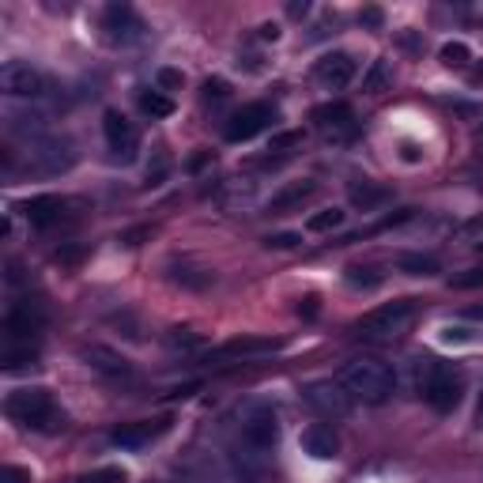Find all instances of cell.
<instances>
[{
    "instance_id": "obj_8",
    "label": "cell",
    "mask_w": 483,
    "mask_h": 483,
    "mask_svg": "<svg viewBox=\"0 0 483 483\" xmlns=\"http://www.w3.org/2000/svg\"><path fill=\"white\" fill-rule=\"evenodd\" d=\"M272 121H276L272 106H265V103H253V106H242V110H238L231 121H226L223 136L231 140V144H242V140H253L257 133H265Z\"/></svg>"
},
{
    "instance_id": "obj_13",
    "label": "cell",
    "mask_w": 483,
    "mask_h": 483,
    "mask_svg": "<svg viewBox=\"0 0 483 483\" xmlns=\"http://www.w3.org/2000/svg\"><path fill=\"white\" fill-rule=\"evenodd\" d=\"M84 363L91 370H98V374H106V377H129L133 374L129 359H125V355H117V351H110V347H103V344L84 347Z\"/></svg>"
},
{
    "instance_id": "obj_10",
    "label": "cell",
    "mask_w": 483,
    "mask_h": 483,
    "mask_svg": "<svg viewBox=\"0 0 483 483\" xmlns=\"http://www.w3.org/2000/svg\"><path fill=\"white\" fill-rule=\"evenodd\" d=\"M314 80L328 91H340L355 80V57L344 54V49H337V54H325L317 65H314Z\"/></svg>"
},
{
    "instance_id": "obj_1",
    "label": "cell",
    "mask_w": 483,
    "mask_h": 483,
    "mask_svg": "<svg viewBox=\"0 0 483 483\" xmlns=\"http://www.w3.org/2000/svg\"><path fill=\"white\" fill-rule=\"evenodd\" d=\"M340 389L351 397V400H363V404H386L397 389V377L386 363L377 359H351L340 367L337 374Z\"/></svg>"
},
{
    "instance_id": "obj_34",
    "label": "cell",
    "mask_w": 483,
    "mask_h": 483,
    "mask_svg": "<svg viewBox=\"0 0 483 483\" xmlns=\"http://www.w3.org/2000/svg\"><path fill=\"white\" fill-rule=\"evenodd\" d=\"M359 19L367 23V27H381V12H377V8H363Z\"/></svg>"
},
{
    "instance_id": "obj_14",
    "label": "cell",
    "mask_w": 483,
    "mask_h": 483,
    "mask_svg": "<svg viewBox=\"0 0 483 483\" xmlns=\"http://www.w3.org/2000/svg\"><path fill=\"white\" fill-rule=\"evenodd\" d=\"M106 31L114 42H133L144 27H140V19L133 15V8H125V5H110L106 8Z\"/></svg>"
},
{
    "instance_id": "obj_9",
    "label": "cell",
    "mask_w": 483,
    "mask_h": 483,
    "mask_svg": "<svg viewBox=\"0 0 483 483\" xmlns=\"http://www.w3.org/2000/svg\"><path fill=\"white\" fill-rule=\"evenodd\" d=\"M314 121H317V129L333 140V144H344V140H351L355 136V114H351V106H344V103H325V106H317L314 110Z\"/></svg>"
},
{
    "instance_id": "obj_22",
    "label": "cell",
    "mask_w": 483,
    "mask_h": 483,
    "mask_svg": "<svg viewBox=\"0 0 483 483\" xmlns=\"http://www.w3.org/2000/svg\"><path fill=\"white\" fill-rule=\"evenodd\" d=\"M400 268L412 272V276H435V272H438V261L427 257V253H404V257H400Z\"/></svg>"
},
{
    "instance_id": "obj_42",
    "label": "cell",
    "mask_w": 483,
    "mask_h": 483,
    "mask_svg": "<svg viewBox=\"0 0 483 483\" xmlns=\"http://www.w3.org/2000/svg\"><path fill=\"white\" fill-rule=\"evenodd\" d=\"M479 151H483V136H479Z\"/></svg>"
},
{
    "instance_id": "obj_7",
    "label": "cell",
    "mask_w": 483,
    "mask_h": 483,
    "mask_svg": "<svg viewBox=\"0 0 483 483\" xmlns=\"http://www.w3.org/2000/svg\"><path fill=\"white\" fill-rule=\"evenodd\" d=\"M423 400L442 416L453 412L457 400H461V377H457L453 370H446V367H435L427 377V386H423Z\"/></svg>"
},
{
    "instance_id": "obj_26",
    "label": "cell",
    "mask_w": 483,
    "mask_h": 483,
    "mask_svg": "<svg viewBox=\"0 0 483 483\" xmlns=\"http://www.w3.org/2000/svg\"><path fill=\"white\" fill-rule=\"evenodd\" d=\"M347 284L351 287H377L381 284V276H370V268H347Z\"/></svg>"
},
{
    "instance_id": "obj_4",
    "label": "cell",
    "mask_w": 483,
    "mask_h": 483,
    "mask_svg": "<svg viewBox=\"0 0 483 483\" xmlns=\"http://www.w3.org/2000/svg\"><path fill=\"white\" fill-rule=\"evenodd\" d=\"M412 314H416V302H412V298L386 302V307H377V310L363 314L359 321H355V328H359L363 337H370V340H377V337H393V333H400V328L412 321Z\"/></svg>"
},
{
    "instance_id": "obj_31",
    "label": "cell",
    "mask_w": 483,
    "mask_h": 483,
    "mask_svg": "<svg viewBox=\"0 0 483 483\" xmlns=\"http://www.w3.org/2000/svg\"><path fill=\"white\" fill-rule=\"evenodd\" d=\"M302 238L298 235H291V231H284V235H268V246L272 249H295Z\"/></svg>"
},
{
    "instance_id": "obj_32",
    "label": "cell",
    "mask_w": 483,
    "mask_h": 483,
    "mask_svg": "<svg viewBox=\"0 0 483 483\" xmlns=\"http://www.w3.org/2000/svg\"><path fill=\"white\" fill-rule=\"evenodd\" d=\"M295 144H298V133H284V136L272 140V151H284V147H295Z\"/></svg>"
},
{
    "instance_id": "obj_19",
    "label": "cell",
    "mask_w": 483,
    "mask_h": 483,
    "mask_svg": "<svg viewBox=\"0 0 483 483\" xmlns=\"http://www.w3.org/2000/svg\"><path fill=\"white\" fill-rule=\"evenodd\" d=\"M314 182L310 177H302V182H295V186H287V189H279L276 196H272V212H287V208H295V205H302L307 196H314Z\"/></svg>"
},
{
    "instance_id": "obj_29",
    "label": "cell",
    "mask_w": 483,
    "mask_h": 483,
    "mask_svg": "<svg viewBox=\"0 0 483 483\" xmlns=\"http://www.w3.org/2000/svg\"><path fill=\"white\" fill-rule=\"evenodd\" d=\"M182 80H186V75L177 72V68H159V87L174 91V87H182Z\"/></svg>"
},
{
    "instance_id": "obj_24",
    "label": "cell",
    "mask_w": 483,
    "mask_h": 483,
    "mask_svg": "<svg viewBox=\"0 0 483 483\" xmlns=\"http://www.w3.org/2000/svg\"><path fill=\"white\" fill-rule=\"evenodd\" d=\"M140 106H144V114H151V117H170V114H174V103H170L166 95H159V91L140 95Z\"/></svg>"
},
{
    "instance_id": "obj_2",
    "label": "cell",
    "mask_w": 483,
    "mask_h": 483,
    "mask_svg": "<svg viewBox=\"0 0 483 483\" xmlns=\"http://www.w3.org/2000/svg\"><path fill=\"white\" fill-rule=\"evenodd\" d=\"M5 416L23 423V427H35V430H61L65 427V412L57 408L54 397H49V389H42V386L8 393Z\"/></svg>"
},
{
    "instance_id": "obj_12",
    "label": "cell",
    "mask_w": 483,
    "mask_h": 483,
    "mask_svg": "<svg viewBox=\"0 0 483 483\" xmlns=\"http://www.w3.org/2000/svg\"><path fill=\"white\" fill-rule=\"evenodd\" d=\"M307 400L325 416H347V408H351V397L340 389V381L337 386L333 381H314V386L307 389Z\"/></svg>"
},
{
    "instance_id": "obj_21",
    "label": "cell",
    "mask_w": 483,
    "mask_h": 483,
    "mask_svg": "<svg viewBox=\"0 0 483 483\" xmlns=\"http://www.w3.org/2000/svg\"><path fill=\"white\" fill-rule=\"evenodd\" d=\"M337 226H344V212L340 208H321L307 219V231L314 235H325V231H337Z\"/></svg>"
},
{
    "instance_id": "obj_37",
    "label": "cell",
    "mask_w": 483,
    "mask_h": 483,
    "mask_svg": "<svg viewBox=\"0 0 483 483\" xmlns=\"http://www.w3.org/2000/svg\"><path fill=\"white\" fill-rule=\"evenodd\" d=\"M261 38H265V42H276V38H279V27H276V23H265V27H261Z\"/></svg>"
},
{
    "instance_id": "obj_28",
    "label": "cell",
    "mask_w": 483,
    "mask_h": 483,
    "mask_svg": "<svg viewBox=\"0 0 483 483\" xmlns=\"http://www.w3.org/2000/svg\"><path fill=\"white\" fill-rule=\"evenodd\" d=\"M226 95H231V87H226L223 80H208L205 84V103H223Z\"/></svg>"
},
{
    "instance_id": "obj_35",
    "label": "cell",
    "mask_w": 483,
    "mask_h": 483,
    "mask_svg": "<svg viewBox=\"0 0 483 483\" xmlns=\"http://www.w3.org/2000/svg\"><path fill=\"white\" fill-rule=\"evenodd\" d=\"M442 340H446V344H453V340L461 344V340H468V333H465V328H446V333H442Z\"/></svg>"
},
{
    "instance_id": "obj_36",
    "label": "cell",
    "mask_w": 483,
    "mask_h": 483,
    "mask_svg": "<svg viewBox=\"0 0 483 483\" xmlns=\"http://www.w3.org/2000/svg\"><path fill=\"white\" fill-rule=\"evenodd\" d=\"M298 314H307V317H314V314H317V298H314V295H307V298H302V307H298Z\"/></svg>"
},
{
    "instance_id": "obj_33",
    "label": "cell",
    "mask_w": 483,
    "mask_h": 483,
    "mask_svg": "<svg viewBox=\"0 0 483 483\" xmlns=\"http://www.w3.org/2000/svg\"><path fill=\"white\" fill-rule=\"evenodd\" d=\"M381 84H386V65H377V68L370 72V80H367V87H370V91H377Z\"/></svg>"
},
{
    "instance_id": "obj_17",
    "label": "cell",
    "mask_w": 483,
    "mask_h": 483,
    "mask_svg": "<svg viewBox=\"0 0 483 483\" xmlns=\"http://www.w3.org/2000/svg\"><path fill=\"white\" fill-rule=\"evenodd\" d=\"M351 205L355 208H363V212H370V208H377V205H386V200H389V189L386 186H374V182H367V177H363V182H355L351 186Z\"/></svg>"
},
{
    "instance_id": "obj_11",
    "label": "cell",
    "mask_w": 483,
    "mask_h": 483,
    "mask_svg": "<svg viewBox=\"0 0 483 483\" xmlns=\"http://www.w3.org/2000/svg\"><path fill=\"white\" fill-rule=\"evenodd\" d=\"M163 430H170V416H163V419H140V423H121V427L110 430V442L121 446V449H140L151 438H159Z\"/></svg>"
},
{
    "instance_id": "obj_15",
    "label": "cell",
    "mask_w": 483,
    "mask_h": 483,
    "mask_svg": "<svg viewBox=\"0 0 483 483\" xmlns=\"http://www.w3.org/2000/svg\"><path fill=\"white\" fill-rule=\"evenodd\" d=\"M23 216L31 219V226H54L65 216V200L61 196H31L23 205Z\"/></svg>"
},
{
    "instance_id": "obj_23",
    "label": "cell",
    "mask_w": 483,
    "mask_h": 483,
    "mask_svg": "<svg viewBox=\"0 0 483 483\" xmlns=\"http://www.w3.org/2000/svg\"><path fill=\"white\" fill-rule=\"evenodd\" d=\"M438 57H442V65H446V68H465V65L472 61V49H468L465 42H446Z\"/></svg>"
},
{
    "instance_id": "obj_39",
    "label": "cell",
    "mask_w": 483,
    "mask_h": 483,
    "mask_svg": "<svg viewBox=\"0 0 483 483\" xmlns=\"http://www.w3.org/2000/svg\"><path fill=\"white\" fill-rule=\"evenodd\" d=\"M468 80H472V84H483V65H479V68H476V72L468 75Z\"/></svg>"
},
{
    "instance_id": "obj_6",
    "label": "cell",
    "mask_w": 483,
    "mask_h": 483,
    "mask_svg": "<svg viewBox=\"0 0 483 483\" xmlns=\"http://www.w3.org/2000/svg\"><path fill=\"white\" fill-rule=\"evenodd\" d=\"M103 133H106V144L114 151V159L121 163H133L136 159V151H140V133H136V125L117 114V110H106L103 114Z\"/></svg>"
},
{
    "instance_id": "obj_38",
    "label": "cell",
    "mask_w": 483,
    "mask_h": 483,
    "mask_svg": "<svg viewBox=\"0 0 483 483\" xmlns=\"http://www.w3.org/2000/svg\"><path fill=\"white\" fill-rule=\"evenodd\" d=\"M404 159L416 163V159H419V147H416V144H404Z\"/></svg>"
},
{
    "instance_id": "obj_5",
    "label": "cell",
    "mask_w": 483,
    "mask_h": 483,
    "mask_svg": "<svg viewBox=\"0 0 483 483\" xmlns=\"http://www.w3.org/2000/svg\"><path fill=\"white\" fill-rule=\"evenodd\" d=\"M45 75L27 61H5V68H0V91L12 98H38L45 95Z\"/></svg>"
},
{
    "instance_id": "obj_40",
    "label": "cell",
    "mask_w": 483,
    "mask_h": 483,
    "mask_svg": "<svg viewBox=\"0 0 483 483\" xmlns=\"http://www.w3.org/2000/svg\"><path fill=\"white\" fill-rule=\"evenodd\" d=\"M476 427H483V397H479V408H476Z\"/></svg>"
},
{
    "instance_id": "obj_25",
    "label": "cell",
    "mask_w": 483,
    "mask_h": 483,
    "mask_svg": "<svg viewBox=\"0 0 483 483\" xmlns=\"http://www.w3.org/2000/svg\"><path fill=\"white\" fill-rule=\"evenodd\" d=\"M449 287H457V291L483 287V268H468V272H461V276H453V279H449Z\"/></svg>"
},
{
    "instance_id": "obj_18",
    "label": "cell",
    "mask_w": 483,
    "mask_h": 483,
    "mask_svg": "<svg viewBox=\"0 0 483 483\" xmlns=\"http://www.w3.org/2000/svg\"><path fill=\"white\" fill-rule=\"evenodd\" d=\"M35 156H38V163L45 166V170H68L72 166V147L65 144V140H45L38 151H35Z\"/></svg>"
},
{
    "instance_id": "obj_3",
    "label": "cell",
    "mask_w": 483,
    "mask_h": 483,
    "mask_svg": "<svg viewBox=\"0 0 483 483\" xmlns=\"http://www.w3.org/2000/svg\"><path fill=\"white\" fill-rule=\"evenodd\" d=\"M276 442H279V419L272 408L257 404V408L242 419V449L253 465H265L268 453L276 449Z\"/></svg>"
},
{
    "instance_id": "obj_41",
    "label": "cell",
    "mask_w": 483,
    "mask_h": 483,
    "mask_svg": "<svg viewBox=\"0 0 483 483\" xmlns=\"http://www.w3.org/2000/svg\"><path fill=\"white\" fill-rule=\"evenodd\" d=\"M479 257H483V242H479Z\"/></svg>"
},
{
    "instance_id": "obj_30",
    "label": "cell",
    "mask_w": 483,
    "mask_h": 483,
    "mask_svg": "<svg viewBox=\"0 0 483 483\" xmlns=\"http://www.w3.org/2000/svg\"><path fill=\"white\" fill-rule=\"evenodd\" d=\"M0 483H31V472L27 468H15V465H5V472H0Z\"/></svg>"
},
{
    "instance_id": "obj_20",
    "label": "cell",
    "mask_w": 483,
    "mask_h": 483,
    "mask_svg": "<svg viewBox=\"0 0 483 483\" xmlns=\"http://www.w3.org/2000/svg\"><path fill=\"white\" fill-rule=\"evenodd\" d=\"M276 340H253V337H242V340H231V344H223L216 355H257V351H272Z\"/></svg>"
},
{
    "instance_id": "obj_27",
    "label": "cell",
    "mask_w": 483,
    "mask_h": 483,
    "mask_svg": "<svg viewBox=\"0 0 483 483\" xmlns=\"http://www.w3.org/2000/svg\"><path fill=\"white\" fill-rule=\"evenodd\" d=\"M125 472L121 468H103V472H91V476H80L75 483H121Z\"/></svg>"
},
{
    "instance_id": "obj_16",
    "label": "cell",
    "mask_w": 483,
    "mask_h": 483,
    "mask_svg": "<svg viewBox=\"0 0 483 483\" xmlns=\"http://www.w3.org/2000/svg\"><path fill=\"white\" fill-rule=\"evenodd\" d=\"M302 449H307L310 457H317V461H333L340 442H337V435L328 427H310L307 435H302Z\"/></svg>"
}]
</instances>
